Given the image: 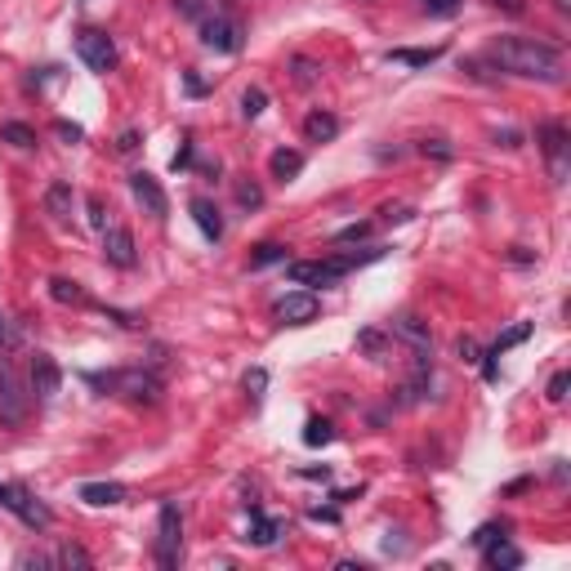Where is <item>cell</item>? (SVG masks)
Masks as SVG:
<instances>
[{"instance_id": "6da1fadb", "label": "cell", "mask_w": 571, "mask_h": 571, "mask_svg": "<svg viewBox=\"0 0 571 571\" xmlns=\"http://www.w3.org/2000/svg\"><path fill=\"white\" fill-rule=\"evenodd\" d=\"M491 63L513 72V76H531V81H544V85H558L562 81V59L553 45H540V41H527V36H500L491 45Z\"/></svg>"}, {"instance_id": "7a4b0ae2", "label": "cell", "mask_w": 571, "mask_h": 571, "mask_svg": "<svg viewBox=\"0 0 571 571\" xmlns=\"http://www.w3.org/2000/svg\"><path fill=\"white\" fill-rule=\"evenodd\" d=\"M85 384H94V389H103L112 398L139 402V406L161 402V380L152 371H108V375H85Z\"/></svg>"}, {"instance_id": "3957f363", "label": "cell", "mask_w": 571, "mask_h": 571, "mask_svg": "<svg viewBox=\"0 0 571 571\" xmlns=\"http://www.w3.org/2000/svg\"><path fill=\"white\" fill-rule=\"evenodd\" d=\"M179 558H183V518H179V504H161V518H157V567L174 571Z\"/></svg>"}, {"instance_id": "277c9868", "label": "cell", "mask_w": 571, "mask_h": 571, "mask_svg": "<svg viewBox=\"0 0 571 571\" xmlns=\"http://www.w3.org/2000/svg\"><path fill=\"white\" fill-rule=\"evenodd\" d=\"M0 504H5V509H10V513H14L23 527H32V531H45V527L54 522V513H50V509H45V504H41V500H36L28 487H19V482H10V487L0 482Z\"/></svg>"}, {"instance_id": "5b68a950", "label": "cell", "mask_w": 571, "mask_h": 571, "mask_svg": "<svg viewBox=\"0 0 571 571\" xmlns=\"http://www.w3.org/2000/svg\"><path fill=\"white\" fill-rule=\"evenodd\" d=\"M76 54H81V63H85L90 72H99V76H108V72L117 68V41H112L108 32H99V28H81V32H76Z\"/></svg>"}, {"instance_id": "8992f818", "label": "cell", "mask_w": 571, "mask_h": 571, "mask_svg": "<svg viewBox=\"0 0 571 571\" xmlns=\"http://www.w3.org/2000/svg\"><path fill=\"white\" fill-rule=\"evenodd\" d=\"M535 139H540V152H544V161H549V174H553V183H567V125L562 121H544L540 130H535Z\"/></svg>"}, {"instance_id": "52a82bcc", "label": "cell", "mask_w": 571, "mask_h": 571, "mask_svg": "<svg viewBox=\"0 0 571 571\" xmlns=\"http://www.w3.org/2000/svg\"><path fill=\"white\" fill-rule=\"evenodd\" d=\"M201 41L214 54H237L241 50V23L228 14H210V19H201Z\"/></svg>"}, {"instance_id": "ba28073f", "label": "cell", "mask_w": 571, "mask_h": 571, "mask_svg": "<svg viewBox=\"0 0 571 571\" xmlns=\"http://www.w3.org/2000/svg\"><path fill=\"white\" fill-rule=\"evenodd\" d=\"M344 272H353L349 259H300V263H291V281L295 286H331Z\"/></svg>"}, {"instance_id": "9c48e42d", "label": "cell", "mask_w": 571, "mask_h": 571, "mask_svg": "<svg viewBox=\"0 0 571 571\" xmlns=\"http://www.w3.org/2000/svg\"><path fill=\"white\" fill-rule=\"evenodd\" d=\"M28 406H32V393H23V384L14 380V371H0V424L19 429L28 420Z\"/></svg>"}, {"instance_id": "30bf717a", "label": "cell", "mask_w": 571, "mask_h": 571, "mask_svg": "<svg viewBox=\"0 0 571 571\" xmlns=\"http://www.w3.org/2000/svg\"><path fill=\"white\" fill-rule=\"evenodd\" d=\"M277 322L281 326H309L318 313H322V304H318V295L313 291H291V295H281L277 300Z\"/></svg>"}, {"instance_id": "8fae6325", "label": "cell", "mask_w": 571, "mask_h": 571, "mask_svg": "<svg viewBox=\"0 0 571 571\" xmlns=\"http://www.w3.org/2000/svg\"><path fill=\"white\" fill-rule=\"evenodd\" d=\"M130 192H134V201L152 214V219H165V210H170V201H165V188L148 174V170H134L130 174Z\"/></svg>"}, {"instance_id": "7c38bea8", "label": "cell", "mask_w": 571, "mask_h": 571, "mask_svg": "<svg viewBox=\"0 0 571 571\" xmlns=\"http://www.w3.org/2000/svg\"><path fill=\"white\" fill-rule=\"evenodd\" d=\"M103 259L112 268H134L139 250H134V232L130 228H103Z\"/></svg>"}, {"instance_id": "4fadbf2b", "label": "cell", "mask_w": 571, "mask_h": 571, "mask_svg": "<svg viewBox=\"0 0 571 571\" xmlns=\"http://www.w3.org/2000/svg\"><path fill=\"white\" fill-rule=\"evenodd\" d=\"M59 389H63V371H59V362H54L50 353H36V358H32V393H36L41 402H50Z\"/></svg>"}, {"instance_id": "5bb4252c", "label": "cell", "mask_w": 571, "mask_h": 571, "mask_svg": "<svg viewBox=\"0 0 571 571\" xmlns=\"http://www.w3.org/2000/svg\"><path fill=\"white\" fill-rule=\"evenodd\" d=\"M188 210H192V219H197V228H201V237H205V241H219V237H223V214H219V205H214V201L197 197Z\"/></svg>"}, {"instance_id": "9a60e30c", "label": "cell", "mask_w": 571, "mask_h": 571, "mask_svg": "<svg viewBox=\"0 0 571 571\" xmlns=\"http://www.w3.org/2000/svg\"><path fill=\"white\" fill-rule=\"evenodd\" d=\"M125 487L121 482H85L81 487V500L85 504H94V509H112V504H125Z\"/></svg>"}, {"instance_id": "2e32d148", "label": "cell", "mask_w": 571, "mask_h": 571, "mask_svg": "<svg viewBox=\"0 0 571 571\" xmlns=\"http://www.w3.org/2000/svg\"><path fill=\"white\" fill-rule=\"evenodd\" d=\"M277 535H281V522H277V518H268V513H259V509H250V531H245L241 540H245V544H254V549H268Z\"/></svg>"}, {"instance_id": "e0dca14e", "label": "cell", "mask_w": 571, "mask_h": 571, "mask_svg": "<svg viewBox=\"0 0 571 571\" xmlns=\"http://www.w3.org/2000/svg\"><path fill=\"white\" fill-rule=\"evenodd\" d=\"M335 134H340V117L335 112H322V108L309 112V121H304V139L309 143H331Z\"/></svg>"}, {"instance_id": "ac0fdd59", "label": "cell", "mask_w": 571, "mask_h": 571, "mask_svg": "<svg viewBox=\"0 0 571 571\" xmlns=\"http://www.w3.org/2000/svg\"><path fill=\"white\" fill-rule=\"evenodd\" d=\"M268 170H272V179L291 183V179L304 170V152H295V148H277V152L268 157Z\"/></svg>"}, {"instance_id": "d6986e66", "label": "cell", "mask_w": 571, "mask_h": 571, "mask_svg": "<svg viewBox=\"0 0 571 571\" xmlns=\"http://www.w3.org/2000/svg\"><path fill=\"white\" fill-rule=\"evenodd\" d=\"M393 335H398V340H406L415 353H429V326H424L420 318H411V313H406V318H398V322H393Z\"/></svg>"}, {"instance_id": "ffe728a7", "label": "cell", "mask_w": 571, "mask_h": 571, "mask_svg": "<svg viewBox=\"0 0 571 571\" xmlns=\"http://www.w3.org/2000/svg\"><path fill=\"white\" fill-rule=\"evenodd\" d=\"M482 562H487L491 571H513V567H522V553H518L509 540H495V544L482 549Z\"/></svg>"}, {"instance_id": "44dd1931", "label": "cell", "mask_w": 571, "mask_h": 571, "mask_svg": "<svg viewBox=\"0 0 571 571\" xmlns=\"http://www.w3.org/2000/svg\"><path fill=\"white\" fill-rule=\"evenodd\" d=\"M45 210H50L54 219H72V188H68V183H50Z\"/></svg>"}, {"instance_id": "7402d4cb", "label": "cell", "mask_w": 571, "mask_h": 571, "mask_svg": "<svg viewBox=\"0 0 571 571\" xmlns=\"http://www.w3.org/2000/svg\"><path fill=\"white\" fill-rule=\"evenodd\" d=\"M442 59V50L433 45V50H389V63H406V68H429V63H438Z\"/></svg>"}, {"instance_id": "603a6c76", "label": "cell", "mask_w": 571, "mask_h": 571, "mask_svg": "<svg viewBox=\"0 0 571 571\" xmlns=\"http://www.w3.org/2000/svg\"><path fill=\"white\" fill-rule=\"evenodd\" d=\"M326 442H335V424L322 420V415H313L304 424V446H326Z\"/></svg>"}, {"instance_id": "cb8c5ba5", "label": "cell", "mask_w": 571, "mask_h": 571, "mask_svg": "<svg viewBox=\"0 0 571 571\" xmlns=\"http://www.w3.org/2000/svg\"><path fill=\"white\" fill-rule=\"evenodd\" d=\"M0 139L14 143V148H36V130L23 125V121H5V125H0Z\"/></svg>"}, {"instance_id": "d4e9b609", "label": "cell", "mask_w": 571, "mask_h": 571, "mask_svg": "<svg viewBox=\"0 0 571 571\" xmlns=\"http://www.w3.org/2000/svg\"><path fill=\"white\" fill-rule=\"evenodd\" d=\"M50 295H54L59 304H76V309L85 304V291H81L76 281H68V277H54V281H50Z\"/></svg>"}, {"instance_id": "484cf974", "label": "cell", "mask_w": 571, "mask_h": 571, "mask_svg": "<svg viewBox=\"0 0 571 571\" xmlns=\"http://www.w3.org/2000/svg\"><path fill=\"white\" fill-rule=\"evenodd\" d=\"M268 263H286V245L281 241H259L250 254V268H268Z\"/></svg>"}, {"instance_id": "4316f807", "label": "cell", "mask_w": 571, "mask_h": 571, "mask_svg": "<svg viewBox=\"0 0 571 571\" xmlns=\"http://www.w3.org/2000/svg\"><path fill=\"white\" fill-rule=\"evenodd\" d=\"M263 108H268V94H263L259 85H250V90L241 94V117H245V121H259Z\"/></svg>"}, {"instance_id": "83f0119b", "label": "cell", "mask_w": 571, "mask_h": 571, "mask_svg": "<svg viewBox=\"0 0 571 571\" xmlns=\"http://www.w3.org/2000/svg\"><path fill=\"white\" fill-rule=\"evenodd\" d=\"M54 562H59V567H81V571H90V567H94V562H90V553H85L81 544H63Z\"/></svg>"}, {"instance_id": "f1b7e54d", "label": "cell", "mask_w": 571, "mask_h": 571, "mask_svg": "<svg viewBox=\"0 0 571 571\" xmlns=\"http://www.w3.org/2000/svg\"><path fill=\"white\" fill-rule=\"evenodd\" d=\"M527 335H531V322H518V326H509V331L495 340V349H491V353H509V349H513V344H522Z\"/></svg>"}, {"instance_id": "f546056e", "label": "cell", "mask_w": 571, "mask_h": 571, "mask_svg": "<svg viewBox=\"0 0 571 571\" xmlns=\"http://www.w3.org/2000/svg\"><path fill=\"white\" fill-rule=\"evenodd\" d=\"M504 535H509L504 522H487V527L473 531V549H487V544H495V540H504Z\"/></svg>"}, {"instance_id": "4dcf8cb0", "label": "cell", "mask_w": 571, "mask_h": 571, "mask_svg": "<svg viewBox=\"0 0 571 571\" xmlns=\"http://www.w3.org/2000/svg\"><path fill=\"white\" fill-rule=\"evenodd\" d=\"M263 389H268V371H263V366L245 371V393H250V402H254V406L263 402Z\"/></svg>"}, {"instance_id": "1f68e13d", "label": "cell", "mask_w": 571, "mask_h": 571, "mask_svg": "<svg viewBox=\"0 0 571 571\" xmlns=\"http://www.w3.org/2000/svg\"><path fill=\"white\" fill-rule=\"evenodd\" d=\"M420 10L433 19H451V14H460V0H420Z\"/></svg>"}, {"instance_id": "d6a6232c", "label": "cell", "mask_w": 571, "mask_h": 571, "mask_svg": "<svg viewBox=\"0 0 571 571\" xmlns=\"http://www.w3.org/2000/svg\"><path fill=\"white\" fill-rule=\"evenodd\" d=\"M358 344L371 353V362H384V335H380V331H362V335H358Z\"/></svg>"}, {"instance_id": "836d02e7", "label": "cell", "mask_w": 571, "mask_h": 571, "mask_svg": "<svg viewBox=\"0 0 571 571\" xmlns=\"http://www.w3.org/2000/svg\"><path fill=\"white\" fill-rule=\"evenodd\" d=\"M420 152H424V157H438V161H451V157H455V148H451L446 139H424Z\"/></svg>"}, {"instance_id": "e575fe53", "label": "cell", "mask_w": 571, "mask_h": 571, "mask_svg": "<svg viewBox=\"0 0 571 571\" xmlns=\"http://www.w3.org/2000/svg\"><path fill=\"white\" fill-rule=\"evenodd\" d=\"M237 201H241L245 210H259V205H263V188H259V183H241V188H237Z\"/></svg>"}, {"instance_id": "d590c367", "label": "cell", "mask_w": 571, "mask_h": 571, "mask_svg": "<svg viewBox=\"0 0 571 571\" xmlns=\"http://www.w3.org/2000/svg\"><path fill=\"white\" fill-rule=\"evenodd\" d=\"M366 237H371V223H349V228H340V232H335V241H340V245H353V241H366Z\"/></svg>"}, {"instance_id": "8d00e7d4", "label": "cell", "mask_w": 571, "mask_h": 571, "mask_svg": "<svg viewBox=\"0 0 571 571\" xmlns=\"http://www.w3.org/2000/svg\"><path fill=\"white\" fill-rule=\"evenodd\" d=\"M291 68H295V81H300V85H313V81L322 76V68H318V63H309V59H295Z\"/></svg>"}, {"instance_id": "74e56055", "label": "cell", "mask_w": 571, "mask_h": 571, "mask_svg": "<svg viewBox=\"0 0 571 571\" xmlns=\"http://www.w3.org/2000/svg\"><path fill=\"white\" fill-rule=\"evenodd\" d=\"M567 389H571V375L558 371V375L549 380V402H567Z\"/></svg>"}, {"instance_id": "f35d334b", "label": "cell", "mask_w": 571, "mask_h": 571, "mask_svg": "<svg viewBox=\"0 0 571 571\" xmlns=\"http://www.w3.org/2000/svg\"><path fill=\"white\" fill-rule=\"evenodd\" d=\"M174 10H179L183 19H197V23L205 19V5H201V0H174Z\"/></svg>"}, {"instance_id": "ab89813d", "label": "cell", "mask_w": 571, "mask_h": 571, "mask_svg": "<svg viewBox=\"0 0 571 571\" xmlns=\"http://www.w3.org/2000/svg\"><path fill=\"white\" fill-rule=\"evenodd\" d=\"M85 205H90V223L103 232V228H108V210H103V201H99V197H90Z\"/></svg>"}, {"instance_id": "60d3db41", "label": "cell", "mask_w": 571, "mask_h": 571, "mask_svg": "<svg viewBox=\"0 0 571 571\" xmlns=\"http://www.w3.org/2000/svg\"><path fill=\"white\" fill-rule=\"evenodd\" d=\"M54 134H59V139H68V143H81V139H85V130H81V125H68V121H59V125H54Z\"/></svg>"}, {"instance_id": "b9f144b4", "label": "cell", "mask_w": 571, "mask_h": 571, "mask_svg": "<svg viewBox=\"0 0 571 571\" xmlns=\"http://www.w3.org/2000/svg\"><path fill=\"white\" fill-rule=\"evenodd\" d=\"M455 349H460V358H464V362H478V358H482V353H478V344H473V335H460V344H455Z\"/></svg>"}, {"instance_id": "7bdbcfd3", "label": "cell", "mask_w": 571, "mask_h": 571, "mask_svg": "<svg viewBox=\"0 0 571 571\" xmlns=\"http://www.w3.org/2000/svg\"><path fill=\"white\" fill-rule=\"evenodd\" d=\"M491 5H495V10H504V14H513V19H518V14L527 10L522 0H491Z\"/></svg>"}, {"instance_id": "ee69618b", "label": "cell", "mask_w": 571, "mask_h": 571, "mask_svg": "<svg viewBox=\"0 0 571 571\" xmlns=\"http://www.w3.org/2000/svg\"><path fill=\"white\" fill-rule=\"evenodd\" d=\"M117 148H121V152H134V148H139V130H125V134L117 139Z\"/></svg>"}, {"instance_id": "f6af8a7d", "label": "cell", "mask_w": 571, "mask_h": 571, "mask_svg": "<svg viewBox=\"0 0 571 571\" xmlns=\"http://www.w3.org/2000/svg\"><path fill=\"white\" fill-rule=\"evenodd\" d=\"M183 85H188V94H205V81H201L197 72H188V76H183Z\"/></svg>"}, {"instance_id": "bcb514c9", "label": "cell", "mask_w": 571, "mask_h": 571, "mask_svg": "<svg viewBox=\"0 0 571 571\" xmlns=\"http://www.w3.org/2000/svg\"><path fill=\"white\" fill-rule=\"evenodd\" d=\"M183 165H192V143H183V148L174 152V170H183Z\"/></svg>"}, {"instance_id": "7dc6e473", "label": "cell", "mask_w": 571, "mask_h": 571, "mask_svg": "<svg viewBox=\"0 0 571 571\" xmlns=\"http://www.w3.org/2000/svg\"><path fill=\"white\" fill-rule=\"evenodd\" d=\"M384 219H389V223H402V219H411V210H406V205H389Z\"/></svg>"}, {"instance_id": "c3c4849f", "label": "cell", "mask_w": 571, "mask_h": 571, "mask_svg": "<svg viewBox=\"0 0 571 571\" xmlns=\"http://www.w3.org/2000/svg\"><path fill=\"white\" fill-rule=\"evenodd\" d=\"M495 143H500V148H518V143H522V139H518V134H513V130H500V134H495Z\"/></svg>"}, {"instance_id": "681fc988", "label": "cell", "mask_w": 571, "mask_h": 571, "mask_svg": "<svg viewBox=\"0 0 571 571\" xmlns=\"http://www.w3.org/2000/svg\"><path fill=\"white\" fill-rule=\"evenodd\" d=\"M309 518H313V522H335V518H340V513H335V509H313V513H309Z\"/></svg>"}, {"instance_id": "f907efd6", "label": "cell", "mask_w": 571, "mask_h": 571, "mask_svg": "<svg viewBox=\"0 0 571 571\" xmlns=\"http://www.w3.org/2000/svg\"><path fill=\"white\" fill-rule=\"evenodd\" d=\"M553 10L558 14H571V0H553Z\"/></svg>"}, {"instance_id": "816d5d0a", "label": "cell", "mask_w": 571, "mask_h": 571, "mask_svg": "<svg viewBox=\"0 0 571 571\" xmlns=\"http://www.w3.org/2000/svg\"><path fill=\"white\" fill-rule=\"evenodd\" d=\"M0 335H5V318H0Z\"/></svg>"}]
</instances>
